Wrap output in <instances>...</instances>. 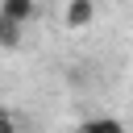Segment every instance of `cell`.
<instances>
[{
    "mask_svg": "<svg viewBox=\"0 0 133 133\" xmlns=\"http://www.w3.org/2000/svg\"><path fill=\"white\" fill-rule=\"evenodd\" d=\"M62 21H66V29H87L96 21V0H66Z\"/></svg>",
    "mask_w": 133,
    "mask_h": 133,
    "instance_id": "obj_1",
    "label": "cell"
},
{
    "mask_svg": "<svg viewBox=\"0 0 133 133\" xmlns=\"http://www.w3.org/2000/svg\"><path fill=\"white\" fill-rule=\"evenodd\" d=\"M0 12L12 17L17 25H29V21L37 17V0H0Z\"/></svg>",
    "mask_w": 133,
    "mask_h": 133,
    "instance_id": "obj_2",
    "label": "cell"
},
{
    "mask_svg": "<svg viewBox=\"0 0 133 133\" xmlns=\"http://www.w3.org/2000/svg\"><path fill=\"white\" fill-rule=\"evenodd\" d=\"M75 133H125V125H121L116 116H91V121H83Z\"/></svg>",
    "mask_w": 133,
    "mask_h": 133,
    "instance_id": "obj_3",
    "label": "cell"
},
{
    "mask_svg": "<svg viewBox=\"0 0 133 133\" xmlns=\"http://www.w3.org/2000/svg\"><path fill=\"white\" fill-rule=\"evenodd\" d=\"M21 29H25V25H17L12 17H4V12H0V46H4V50L21 46Z\"/></svg>",
    "mask_w": 133,
    "mask_h": 133,
    "instance_id": "obj_4",
    "label": "cell"
},
{
    "mask_svg": "<svg viewBox=\"0 0 133 133\" xmlns=\"http://www.w3.org/2000/svg\"><path fill=\"white\" fill-rule=\"evenodd\" d=\"M0 133H17V116L8 108H0Z\"/></svg>",
    "mask_w": 133,
    "mask_h": 133,
    "instance_id": "obj_5",
    "label": "cell"
}]
</instances>
